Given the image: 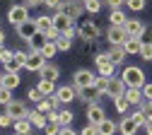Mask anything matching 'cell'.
Returning a JSON list of instances; mask_svg holds the SVG:
<instances>
[{"mask_svg":"<svg viewBox=\"0 0 152 135\" xmlns=\"http://www.w3.org/2000/svg\"><path fill=\"white\" fill-rule=\"evenodd\" d=\"M121 77H123L126 87H140V89L145 87V72L138 65H126L123 72H121Z\"/></svg>","mask_w":152,"mask_h":135,"instance_id":"6da1fadb","label":"cell"},{"mask_svg":"<svg viewBox=\"0 0 152 135\" xmlns=\"http://www.w3.org/2000/svg\"><path fill=\"white\" fill-rule=\"evenodd\" d=\"M97 77H99V75H94L92 70L80 68L77 72L72 75V85H75V89H92L94 85H97Z\"/></svg>","mask_w":152,"mask_h":135,"instance_id":"7a4b0ae2","label":"cell"},{"mask_svg":"<svg viewBox=\"0 0 152 135\" xmlns=\"http://www.w3.org/2000/svg\"><path fill=\"white\" fill-rule=\"evenodd\" d=\"M7 19H10V24L20 27L22 22H27V19H29V7H27L24 3L10 5V7H7Z\"/></svg>","mask_w":152,"mask_h":135,"instance_id":"3957f363","label":"cell"},{"mask_svg":"<svg viewBox=\"0 0 152 135\" xmlns=\"http://www.w3.org/2000/svg\"><path fill=\"white\" fill-rule=\"evenodd\" d=\"M94 65H97V72H99L102 77H113L116 63L109 58V53H97V58H94Z\"/></svg>","mask_w":152,"mask_h":135,"instance_id":"277c9868","label":"cell"},{"mask_svg":"<svg viewBox=\"0 0 152 135\" xmlns=\"http://www.w3.org/2000/svg\"><path fill=\"white\" fill-rule=\"evenodd\" d=\"M99 27L97 24H94V22H89V19H85V22L77 27V36L82 39V41H97V39H99Z\"/></svg>","mask_w":152,"mask_h":135,"instance_id":"5b68a950","label":"cell"},{"mask_svg":"<svg viewBox=\"0 0 152 135\" xmlns=\"http://www.w3.org/2000/svg\"><path fill=\"white\" fill-rule=\"evenodd\" d=\"M58 10L65 12V15H70L72 19H80L85 15V3H82V0H63V5Z\"/></svg>","mask_w":152,"mask_h":135,"instance_id":"8992f818","label":"cell"},{"mask_svg":"<svg viewBox=\"0 0 152 135\" xmlns=\"http://www.w3.org/2000/svg\"><path fill=\"white\" fill-rule=\"evenodd\" d=\"M106 41L111 44V46H123L126 41H128V31H126V27H109V31H106Z\"/></svg>","mask_w":152,"mask_h":135,"instance_id":"52a82bcc","label":"cell"},{"mask_svg":"<svg viewBox=\"0 0 152 135\" xmlns=\"http://www.w3.org/2000/svg\"><path fill=\"white\" fill-rule=\"evenodd\" d=\"M53 27L58 29L61 34H65L68 29L75 27V19H72L70 15H65V12H61V10H56V15H53Z\"/></svg>","mask_w":152,"mask_h":135,"instance_id":"ba28073f","label":"cell"},{"mask_svg":"<svg viewBox=\"0 0 152 135\" xmlns=\"http://www.w3.org/2000/svg\"><path fill=\"white\" fill-rule=\"evenodd\" d=\"M106 118V113H104V109H102V104H89L87 106V123H92V126H99L102 121Z\"/></svg>","mask_w":152,"mask_h":135,"instance_id":"9c48e42d","label":"cell"},{"mask_svg":"<svg viewBox=\"0 0 152 135\" xmlns=\"http://www.w3.org/2000/svg\"><path fill=\"white\" fill-rule=\"evenodd\" d=\"M17 34H20V39H24V41H29L31 36H36V34H39L36 19H27V22H22L20 27H17Z\"/></svg>","mask_w":152,"mask_h":135,"instance_id":"30bf717a","label":"cell"},{"mask_svg":"<svg viewBox=\"0 0 152 135\" xmlns=\"http://www.w3.org/2000/svg\"><path fill=\"white\" fill-rule=\"evenodd\" d=\"M5 113H10L15 121H20V118H27V104L24 101H10L7 106H5Z\"/></svg>","mask_w":152,"mask_h":135,"instance_id":"8fae6325","label":"cell"},{"mask_svg":"<svg viewBox=\"0 0 152 135\" xmlns=\"http://www.w3.org/2000/svg\"><path fill=\"white\" fill-rule=\"evenodd\" d=\"M126 82H123V77H111L109 80V92H106V96H111V99H116V96H121V94H126Z\"/></svg>","mask_w":152,"mask_h":135,"instance_id":"7c38bea8","label":"cell"},{"mask_svg":"<svg viewBox=\"0 0 152 135\" xmlns=\"http://www.w3.org/2000/svg\"><path fill=\"white\" fill-rule=\"evenodd\" d=\"M56 96H58L63 104H70V101L77 99V89H75V85H63V87L56 89Z\"/></svg>","mask_w":152,"mask_h":135,"instance_id":"4fadbf2b","label":"cell"},{"mask_svg":"<svg viewBox=\"0 0 152 135\" xmlns=\"http://www.w3.org/2000/svg\"><path fill=\"white\" fill-rule=\"evenodd\" d=\"M118 130H121V135H135V133L140 130V126L133 121L130 113H126L123 118H121V123H118Z\"/></svg>","mask_w":152,"mask_h":135,"instance_id":"5bb4252c","label":"cell"},{"mask_svg":"<svg viewBox=\"0 0 152 135\" xmlns=\"http://www.w3.org/2000/svg\"><path fill=\"white\" fill-rule=\"evenodd\" d=\"M44 65H46L44 53H29V61H27V68H24V70H29V72H41Z\"/></svg>","mask_w":152,"mask_h":135,"instance_id":"9a60e30c","label":"cell"},{"mask_svg":"<svg viewBox=\"0 0 152 135\" xmlns=\"http://www.w3.org/2000/svg\"><path fill=\"white\" fill-rule=\"evenodd\" d=\"M123 27H126L128 36H142V31H145V24L140 22V19H135V17H128Z\"/></svg>","mask_w":152,"mask_h":135,"instance_id":"2e32d148","label":"cell"},{"mask_svg":"<svg viewBox=\"0 0 152 135\" xmlns=\"http://www.w3.org/2000/svg\"><path fill=\"white\" fill-rule=\"evenodd\" d=\"M27 44H29V53H41V51L46 48V44H48V39H46V36L39 31L36 36H31Z\"/></svg>","mask_w":152,"mask_h":135,"instance_id":"e0dca14e","label":"cell"},{"mask_svg":"<svg viewBox=\"0 0 152 135\" xmlns=\"http://www.w3.org/2000/svg\"><path fill=\"white\" fill-rule=\"evenodd\" d=\"M123 48H126L128 55H140V51H142V39H140V36H128V41L123 44Z\"/></svg>","mask_w":152,"mask_h":135,"instance_id":"ac0fdd59","label":"cell"},{"mask_svg":"<svg viewBox=\"0 0 152 135\" xmlns=\"http://www.w3.org/2000/svg\"><path fill=\"white\" fill-rule=\"evenodd\" d=\"M58 96H56V94H51V96H44V99L39 101V104H36V109H39L41 113H48V111H56V109H58Z\"/></svg>","mask_w":152,"mask_h":135,"instance_id":"d6986e66","label":"cell"},{"mask_svg":"<svg viewBox=\"0 0 152 135\" xmlns=\"http://www.w3.org/2000/svg\"><path fill=\"white\" fill-rule=\"evenodd\" d=\"M126 99L130 101V106H140L142 99H145V94H142L140 87H128V89H126Z\"/></svg>","mask_w":152,"mask_h":135,"instance_id":"ffe728a7","label":"cell"},{"mask_svg":"<svg viewBox=\"0 0 152 135\" xmlns=\"http://www.w3.org/2000/svg\"><path fill=\"white\" fill-rule=\"evenodd\" d=\"M27 118L31 121V126H34V128H46V123H48V121H46V113H41L39 109L29 111V113H27Z\"/></svg>","mask_w":152,"mask_h":135,"instance_id":"44dd1931","label":"cell"},{"mask_svg":"<svg viewBox=\"0 0 152 135\" xmlns=\"http://www.w3.org/2000/svg\"><path fill=\"white\" fill-rule=\"evenodd\" d=\"M126 55H128V53H126L123 46H111V48H109V58H111L116 65H121V63L126 61Z\"/></svg>","mask_w":152,"mask_h":135,"instance_id":"7402d4cb","label":"cell"},{"mask_svg":"<svg viewBox=\"0 0 152 135\" xmlns=\"http://www.w3.org/2000/svg\"><path fill=\"white\" fill-rule=\"evenodd\" d=\"M31 128H34V126H31L29 118H20V121L12 123V130H15V133H22V135H31Z\"/></svg>","mask_w":152,"mask_h":135,"instance_id":"603a6c76","label":"cell"},{"mask_svg":"<svg viewBox=\"0 0 152 135\" xmlns=\"http://www.w3.org/2000/svg\"><path fill=\"white\" fill-rule=\"evenodd\" d=\"M97 130H99V135H116V130H118V123H113V121L104 118V121L97 126Z\"/></svg>","mask_w":152,"mask_h":135,"instance_id":"cb8c5ba5","label":"cell"},{"mask_svg":"<svg viewBox=\"0 0 152 135\" xmlns=\"http://www.w3.org/2000/svg\"><path fill=\"white\" fill-rule=\"evenodd\" d=\"M39 75L44 77V80H53V82H56V80H58V75H61V70H58V65L46 63V65H44V70H41Z\"/></svg>","mask_w":152,"mask_h":135,"instance_id":"d4e9b609","label":"cell"},{"mask_svg":"<svg viewBox=\"0 0 152 135\" xmlns=\"http://www.w3.org/2000/svg\"><path fill=\"white\" fill-rule=\"evenodd\" d=\"M109 19H111V24H113V27H123L128 17H126V12H123V10L118 7V10H111V15H109Z\"/></svg>","mask_w":152,"mask_h":135,"instance_id":"484cf974","label":"cell"},{"mask_svg":"<svg viewBox=\"0 0 152 135\" xmlns=\"http://www.w3.org/2000/svg\"><path fill=\"white\" fill-rule=\"evenodd\" d=\"M36 87H39V89L44 92V96H51V94H56V89H58L53 80H44V77L39 80V85H36Z\"/></svg>","mask_w":152,"mask_h":135,"instance_id":"4316f807","label":"cell"},{"mask_svg":"<svg viewBox=\"0 0 152 135\" xmlns=\"http://www.w3.org/2000/svg\"><path fill=\"white\" fill-rule=\"evenodd\" d=\"M3 87H7V89H15V87H20V72H5Z\"/></svg>","mask_w":152,"mask_h":135,"instance_id":"83f0119b","label":"cell"},{"mask_svg":"<svg viewBox=\"0 0 152 135\" xmlns=\"http://www.w3.org/2000/svg\"><path fill=\"white\" fill-rule=\"evenodd\" d=\"M109 80L111 77H97V85H94V89H97V96H106V92H109Z\"/></svg>","mask_w":152,"mask_h":135,"instance_id":"f1b7e54d","label":"cell"},{"mask_svg":"<svg viewBox=\"0 0 152 135\" xmlns=\"http://www.w3.org/2000/svg\"><path fill=\"white\" fill-rule=\"evenodd\" d=\"M113 106H116V111L118 113H128V109H130V101L126 99V94H121V96H116V99H113Z\"/></svg>","mask_w":152,"mask_h":135,"instance_id":"f546056e","label":"cell"},{"mask_svg":"<svg viewBox=\"0 0 152 135\" xmlns=\"http://www.w3.org/2000/svg\"><path fill=\"white\" fill-rule=\"evenodd\" d=\"M36 27H39V31H41V34H44V31H48V29L53 27V17H48V15L36 17Z\"/></svg>","mask_w":152,"mask_h":135,"instance_id":"4dcf8cb0","label":"cell"},{"mask_svg":"<svg viewBox=\"0 0 152 135\" xmlns=\"http://www.w3.org/2000/svg\"><path fill=\"white\" fill-rule=\"evenodd\" d=\"M102 7H104V0H87V3H85V10L89 15H99Z\"/></svg>","mask_w":152,"mask_h":135,"instance_id":"1f68e13d","label":"cell"},{"mask_svg":"<svg viewBox=\"0 0 152 135\" xmlns=\"http://www.w3.org/2000/svg\"><path fill=\"white\" fill-rule=\"evenodd\" d=\"M56 46H58V51H70L72 48V39H68L65 34H61L58 39H56Z\"/></svg>","mask_w":152,"mask_h":135,"instance_id":"d6a6232c","label":"cell"},{"mask_svg":"<svg viewBox=\"0 0 152 135\" xmlns=\"http://www.w3.org/2000/svg\"><path fill=\"white\" fill-rule=\"evenodd\" d=\"M72 118H75L72 111H68V109H65V111H58V123H61V126H70Z\"/></svg>","mask_w":152,"mask_h":135,"instance_id":"836d02e7","label":"cell"},{"mask_svg":"<svg viewBox=\"0 0 152 135\" xmlns=\"http://www.w3.org/2000/svg\"><path fill=\"white\" fill-rule=\"evenodd\" d=\"M145 5H147V0H126V7H128V10H133V12L145 10Z\"/></svg>","mask_w":152,"mask_h":135,"instance_id":"e575fe53","label":"cell"},{"mask_svg":"<svg viewBox=\"0 0 152 135\" xmlns=\"http://www.w3.org/2000/svg\"><path fill=\"white\" fill-rule=\"evenodd\" d=\"M130 116H133V121H135V123H138L140 128H145V123H147V113H145L142 109H138V111H133Z\"/></svg>","mask_w":152,"mask_h":135,"instance_id":"d590c367","label":"cell"},{"mask_svg":"<svg viewBox=\"0 0 152 135\" xmlns=\"http://www.w3.org/2000/svg\"><path fill=\"white\" fill-rule=\"evenodd\" d=\"M27 96H29V101H34V104H39V101L44 99V92H41L39 87H31V89L27 92Z\"/></svg>","mask_w":152,"mask_h":135,"instance_id":"8d00e7d4","label":"cell"},{"mask_svg":"<svg viewBox=\"0 0 152 135\" xmlns=\"http://www.w3.org/2000/svg\"><path fill=\"white\" fill-rule=\"evenodd\" d=\"M3 68H5V72H20V70H22V65H20V63L15 61V55L10 58L7 63H3Z\"/></svg>","mask_w":152,"mask_h":135,"instance_id":"74e56055","label":"cell"},{"mask_svg":"<svg viewBox=\"0 0 152 135\" xmlns=\"http://www.w3.org/2000/svg\"><path fill=\"white\" fill-rule=\"evenodd\" d=\"M41 53H44V58H46V61H48V58H53L56 53H58V46H56V41H48V44H46V48H44Z\"/></svg>","mask_w":152,"mask_h":135,"instance_id":"f35d334b","label":"cell"},{"mask_svg":"<svg viewBox=\"0 0 152 135\" xmlns=\"http://www.w3.org/2000/svg\"><path fill=\"white\" fill-rule=\"evenodd\" d=\"M10 101H15V99H12V89L3 87V89H0V104H3V106H7Z\"/></svg>","mask_w":152,"mask_h":135,"instance_id":"ab89813d","label":"cell"},{"mask_svg":"<svg viewBox=\"0 0 152 135\" xmlns=\"http://www.w3.org/2000/svg\"><path fill=\"white\" fill-rule=\"evenodd\" d=\"M15 61L20 63L22 68H27V61H29V53H27V51H15Z\"/></svg>","mask_w":152,"mask_h":135,"instance_id":"60d3db41","label":"cell"},{"mask_svg":"<svg viewBox=\"0 0 152 135\" xmlns=\"http://www.w3.org/2000/svg\"><path fill=\"white\" fill-rule=\"evenodd\" d=\"M140 58H142V61H152V44H142Z\"/></svg>","mask_w":152,"mask_h":135,"instance_id":"b9f144b4","label":"cell"},{"mask_svg":"<svg viewBox=\"0 0 152 135\" xmlns=\"http://www.w3.org/2000/svg\"><path fill=\"white\" fill-rule=\"evenodd\" d=\"M12 123H15V118L10 113H0V128H10Z\"/></svg>","mask_w":152,"mask_h":135,"instance_id":"7bdbcfd3","label":"cell"},{"mask_svg":"<svg viewBox=\"0 0 152 135\" xmlns=\"http://www.w3.org/2000/svg\"><path fill=\"white\" fill-rule=\"evenodd\" d=\"M46 135H58L61 133V123H46Z\"/></svg>","mask_w":152,"mask_h":135,"instance_id":"ee69618b","label":"cell"},{"mask_svg":"<svg viewBox=\"0 0 152 135\" xmlns=\"http://www.w3.org/2000/svg\"><path fill=\"white\" fill-rule=\"evenodd\" d=\"M12 55H15V53H10V51H7V48H5L3 44H0V63H7Z\"/></svg>","mask_w":152,"mask_h":135,"instance_id":"f6af8a7d","label":"cell"},{"mask_svg":"<svg viewBox=\"0 0 152 135\" xmlns=\"http://www.w3.org/2000/svg\"><path fill=\"white\" fill-rule=\"evenodd\" d=\"M80 135H99V130H97V126H92V123H87L82 130H80Z\"/></svg>","mask_w":152,"mask_h":135,"instance_id":"bcb514c9","label":"cell"},{"mask_svg":"<svg viewBox=\"0 0 152 135\" xmlns=\"http://www.w3.org/2000/svg\"><path fill=\"white\" fill-rule=\"evenodd\" d=\"M44 36L48 39V41H56V39H58V36H61V31H58V29H56V27H51L48 31H44Z\"/></svg>","mask_w":152,"mask_h":135,"instance_id":"7dc6e473","label":"cell"},{"mask_svg":"<svg viewBox=\"0 0 152 135\" xmlns=\"http://www.w3.org/2000/svg\"><path fill=\"white\" fill-rule=\"evenodd\" d=\"M44 5H46L48 10H58V7L63 5V0H44Z\"/></svg>","mask_w":152,"mask_h":135,"instance_id":"c3c4849f","label":"cell"},{"mask_svg":"<svg viewBox=\"0 0 152 135\" xmlns=\"http://www.w3.org/2000/svg\"><path fill=\"white\" fill-rule=\"evenodd\" d=\"M142 44H152V27H145V31H142Z\"/></svg>","mask_w":152,"mask_h":135,"instance_id":"681fc988","label":"cell"},{"mask_svg":"<svg viewBox=\"0 0 152 135\" xmlns=\"http://www.w3.org/2000/svg\"><path fill=\"white\" fill-rule=\"evenodd\" d=\"M104 3H106V5L111 7V10H118V7H121V5L126 3V0H104Z\"/></svg>","mask_w":152,"mask_h":135,"instance_id":"f907efd6","label":"cell"},{"mask_svg":"<svg viewBox=\"0 0 152 135\" xmlns=\"http://www.w3.org/2000/svg\"><path fill=\"white\" fill-rule=\"evenodd\" d=\"M142 94H145V99H150V101H152V82H145Z\"/></svg>","mask_w":152,"mask_h":135,"instance_id":"816d5d0a","label":"cell"},{"mask_svg":"<svg viewBox=\"0 0 152 135\" xmlns=\"http://www.w3.org/2000/svg\"><path fill=\"white\" fill-rule=\"evenodd\" d=\"M22 3L31 10V7H39V5H44V0H22Z\"/></svg>","mask_w":152,"mask_h":135,"instance_id":"f5cc1de1","label":"cell"},{"mask_svg":"<svg viewBox=\"0 0 152 135\" xmlns=\"http://www.w3.org/2000/svg\"><path fill=\"white\" fill-rule=\"evenodd\" d=\"M46 121L48 123H58V111H48L46 113Z\"/></svg>","mask_w":152,"mask_h":135,"instance_id":"db71d44e","label":"cell"},{"mask_svg":"<svg viewBox=\"0 0 152 135\" xmlns=\"http://www.w3.org/2000/svg\"><path fill=\"white\" fill-rule=\"evenodd\" d=\"M58 135H80V133H75L70 126H61V133H58Z\"/></svg>","mask_w":152,"mask_h":135,"instance_id":"11a10c76","label":"cell"},{"mask_svg":"<svg viewBox=\"0 0 152 135\" xmlns=\"http://www.w3.org/2000/svg\"><path fill=\"white\" fill-rule=\"evenodd\" d=\"M145 133H147V135H152V121H147V123H145Z\"/></svg>","mask_w":152,"mask_h":135,"instance_id":"9f6ffc18","label":"cell"},{"mask_svg":"<svg viewBox=\"0 0 152 135\" xmlns=\"http://www.w3.org/2000/svg\"><path fill=\"white\" fill-rule=\"evenodd\" d=\"M3 41H5V31L0 29V44H3Z\"/></svg>","mask_w":152,"mask_h":135,"instance_id":"6f0895ef","label":"cell"},{"mask_svg":"<svg viewBox=\"0 0 152 135\" xmlns=\"http://www.w3.org/2000/svg\"><path fill=\"white\" fill-rule=\"evenodd\" d=\"M147 121H152V109H150V111H147Z\"/></svg>","mask_w":152,"mask_h":135,"instance_id":"680465c9","label":"cell"},{"mask_svg":"<svg viewBox=\"0 0 152 135\" xmlns=\"http://www.w3.org/2000/svg\"><path fill=\"white\" fill-rule=\"evenodd\" d=\"M3 80H5V75H0V89H3Z\"/></svg>","mask_w":152,"mask_h":135,"instance_id":"91938a15","label":"cell"},{"mask_svg":"<svg viewBox=\"0 0 152 135\" xmlns=\"http://www.w3.org/2000/svg\"><path fill=\"white\" fill-rule=\"evenodd\" d=\"M15 135H22V133H15Z\"/></svg>","mask_w":152,"mask_h":135,"instance_id":"94428289","label":"cell"},{"mask_svg":"<svg viewBox=\"0 0 152 135\" xmlns=\"http://www.w3.org/2000/svg\"><path fill=\"white\" fill-rule=\"evenodd\" d=\"M82 3H87V0H82Z\"/></svg>","mask_w":152,"mask_h":135,"instance_id":"6125c7cd","label":"cell"}]
</instances>
